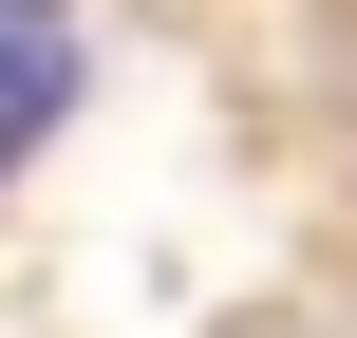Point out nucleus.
<instances>
[{
	"label": "nucleus",
	"instance_id": "obj_1",
	"mask_svg": "<svg viewBox=\"0 0 357 338\" xmlns=\"http://www.w3.org/2000/svg\"><path fill=\"white\" fill-rule=\"evenodd\" d=\"M56 113H75V56H56V19H0V169H19Z\"/></svg>",
	"mask_w": 357,
	"mask_h": 338
}]
</instances>
